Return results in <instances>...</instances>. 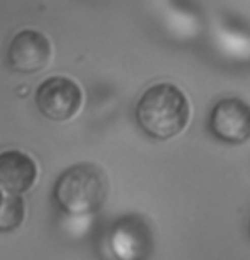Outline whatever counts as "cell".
<instances>
[{
  "mask_svg": "<svg viewBox=\"0 0 250 260\" xmlns=\"http://www.w3.org/2000/svg\"><path fill=\"white\" fill-rule=\"evenodd\" d=\"M189 114V102L184 92L167 82L146 89L135 111L140 127L155 140L177 136L188 124Z\"/></svg>",
  "mask_w": 250,
  "mask_h": 260,
  "instance_id": "cell-1",
  "label": "cell"
},
{
  "mask_svg": "<svg viewBox=\"0 0 250 260\" xmlns=\"http://www.w3.org/2000/svg\"><path fill=\"white\" fill-rule=\"evenodd\" d=\"M109 192L106 174L94 164H77L56 179L53 196L63 213L87 216L104 206Z\"/></svg>",
  "mask_w": 250,
  "mask_h": 260,
  "instance_id": "cell-2",
  "label": "cell"
},
{
  "mask_svg": "<svg viewBox=\"0 0 250 260\" xmlns=\"http://www.w3.org/2000/svg\"><path fill=\"white\" fill-rule=\"evenodd\" d=\"M36 106L51 121H68L80 111L83 94L80 85L68 77H48L36 89Z\"/></svg>",
  "mask_w": 250,
  "mask_h": 260,
  "instance_id": "cell-3",
  "label": "cell"
},
{
  "mask_svg": "<svg viewBox=\"0 0 250 260\" xmlns=\"http://www.w3.org/2000/svg\"><path fill=\"white\" fill-rule=\"evenodd\" d=\"M209 129L220 141L240 145L250 138V106L237 97L222 99L213 107Z\"/></svg>",
  "mask_w": 250,
  "mask_h": 260,
  "instance_id": "cell-4",
  "label": "cell"
},
{
  "mask_svg": "<svg viewBox=\"0 0 250 260\" xmlns=\"http://www.w3.org/2000/svg\"><path fill=\"white\" fill-rule=\"evenodd\" d=\"M7 60L12 70L19 73L41 72L51 60L50 39L34 29H22L9 45Z\"/></svg>",
  "mask_w": 250,
  "mask_h": 260,
  "instance_id": "cell-5",
  "label": "cell"
},
{
  "mask_svg": "<svg viewBox=\"0 0 250 260\" xmlns=\"http://www.w3.org/2000/svg\"><path fill=\"white\" fill-rule=\"evenodd\" d=\"M38 179V167L31 156L19 150L0 153V187L11 196H21L33 189Z\"/></svg>",
  "mask_w": 250,
  "mask_h": 260,
  "instance_id": "cell-6",
  "label": "cell"
},
{
  "mask_svg": "<svg viewBox=\"0 0 250 260\" xmlns=\"http://www.w3.org/2000/svg\"><path fill=\"white\" fill-rule=\"evenodd\" d=\"M112 247L119 260H146L151 238L140 219H126L114 228Z\"/></svg>",
  "mask_w": 250,
  "mask_h": 260,
  "instance_id": "cell-7",
  "label": "cell"
},
{
  "mask_svg": "<svg viewBox=\"0 0 250 260\" xmlns=\"http://www.w3.org/2000/svg\"><path fill=\"white\" fill-rule=\"evenodd\" d=\"M26 216V204L21 196H9L4 198L0 208V232H14L22 224Z\"/></svg>",
  "mask_w": 250,
  "mask_h": 260,
  "instance_id": "cell-8",
  "label": "cell"
},
{
  "mask_svg": "<svg viewBox=\"0 0 250 260\" xmlns=\"http://www.w3.org/2000/svg\"><path fill=\"white\" fill-rule=\"evenodd\" d=\"M2 204H4V194H2V190H0V208H2Z\"/></svg>",
  "mask_w": 250,
  "mask_h": 260,
  "instance_id": "cell-9",
  "label": "cell"
},
{
  "mask_svg": "<svg viewBox=\"0 0 250 260\" xmlns=\"http://www.w3.org/2000/svg\"><path fill=\"white\" fill-rule=\"evenodd\" d=\"M248 233H250V224H248Z\"/></svg>",
  "mask_w": 250,
  "mask_h": 260,
  "instance_id": "cell-10",
  "label": "cell"
}]
</instances>
